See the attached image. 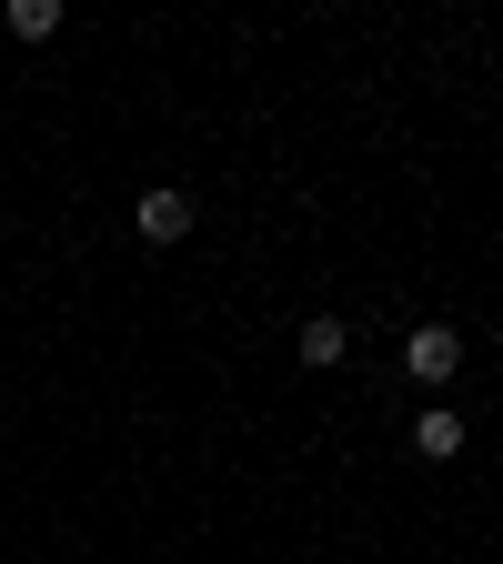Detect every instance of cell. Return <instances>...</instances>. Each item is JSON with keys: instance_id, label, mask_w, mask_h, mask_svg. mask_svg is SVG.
Segmentation results:
<instances>
[{"instance_id": "obj_1", "label": "cell", "mask_w": 503, "mask_h": 564, "mask_svg": "<svg viewBox=\"0 0 503 564\" xmlns=\"http://www.w3.org/2000/svg\"><path fill=\"white\" fill-rule=\"evenodd\" d=\"M403 364H413V383H453L463 373V333H444V323L403 333Z\"/></svg>"}, {"instance_id": "obj_2", "label": "cell", "mask_w": 503, "mask_h": 564, "mask_svg": "<svg viewBox=\"0 0 503 564\" xmlns=\"http://www.w3.org/2000/svg\"><path fill=\"white\" fill-rule=\"evenodd\" d=\"M131 232H141V242H182V232H192V192L152 182V192L131 202Z\"/></svg>"}, {"instance_id": "obj_3", "label": "cell", "mask_w": 503, "mask_h": 564, "mask_svg": "<svg viewBox=\"0 0 503 564\" xmlns=\"http://www.w3.org/2000/svg\"><path fill=\"white\" fill-rule=\"evenodd\" d=\"M293 352H303V364H313V373H332V364H342V352H352V333H342L332 313H313V323L293 333Z\"/></svg>"}, {"instance_id": "obj_4", "label": "cell", "mask_w": 503, "mask_h": 564, "mask_svg": "<svg viewBox=\"0 0 503 564\" xmlns=\"http://www.w3.org/2000/svg\"><path fill=\"white\" fill-rule=\"evenodd\" d=\"M413 444H423V464H453V454H463V413H423Z\"/></svg>"}, {"instance_id": "obj_5", "label": "cell", "mask_w": 503, "mask_h": 564, "mask_svg": "<svg viewBox=\"0 0 503 564\" xmlns=\"http://www.w3.org/2000/svg\"><path fill=\"white\" fill-rule=\"evenodd\" d=\"M61 31V0H11V41H51Z\"/></svg>"}]
</instances>
